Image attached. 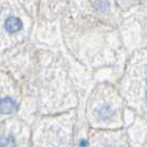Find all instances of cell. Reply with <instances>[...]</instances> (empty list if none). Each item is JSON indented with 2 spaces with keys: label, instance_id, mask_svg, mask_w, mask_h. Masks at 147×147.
Masks as SVG:
<instances>
[{
  "label": "cell",
  "instance_id": "obj_1",
  "mask_svg": "<svg viewBox=\"0 0 147 147\" xmlns=\"http://www.w3.org/2000/svg\"><path fill=\"white\" fill-rule=\"evenodd\" d=\"M15 101L11 97H5L0 100V113L1 114H12L16 111Z\"/></svg>",
  "mask_w": 147,
  "mask_h": 147
},
{
  "label": "cell",
  "instance_id": "obj_2",
  "mask_svg": "<svg viewBox=\"0 0 147 147\" xmlns=\"http://www.w3.org/2000/svg\"><path fill=\"white\" fill-rule=\"evenodd\" d=\"M5 27L7 29L8 32L10 33H13V32H17L22 28V22L19 18L17 17H10L6 20V23H5Z\"/></svg>",
  "mask_w": 147,
  "mask_h": 147
},
{
  "label": "cell",
  "instance_id": "obj_3",
  "mask_svg": "<svg viewBox=\"0 0 147 147\" xmlns=\"http://www.w3.org/2000/svg\"><path fill=\"white\" fill-rule=\"evenodd\" d=\"M0 147H19V140L13 134H5L0 137Z\"/></svg>",
  "mask_w": 147,
  "mask_h": 147
},
{
  "label": "cell",
  "instance_id": "obj_4",
  "mask_svg": "<svg viewBox=\"0 0 147 147\" xmlns=\"http://www.w3.org/2000/svg\"><path fill=\"white\" fill-rule=\"evenodd\" d=\"M97 3H98V8L101 10H105L107 8V6H109V3L105 0H97Z\"/></svg>",
  "mask_w": 147,
  "mask_h": 147
},
{
  "label": "cell",
  "instance_id": "obj_5",
  "mask_svg": "<svg viewBox=\"0 0 147 147\" xmlns=\"http://www.w3.org/2000/svg\"><path fill=\"white\" fill-rule=\"evenodd\" d=\"M105 147H115V146H114V145H111V144H110V145H106Z\"/></svg>",
  "mask_w": 147,
  "mask_h": 147
},
{
  "label": "cell",
  "instance_id": "obj_6",
  "mask_svg": "<svg viewBox=\"0 0 147 147\" xmlns=\"http://www.w3.org/2000/svg\"><path fill=\"white\" fill-rule=\"evenodd\" d=\"M146 84H147V75H146Z\"/></svg>",
  "mask_w": 147,
  "mask_h": 147
}]
</instances>
